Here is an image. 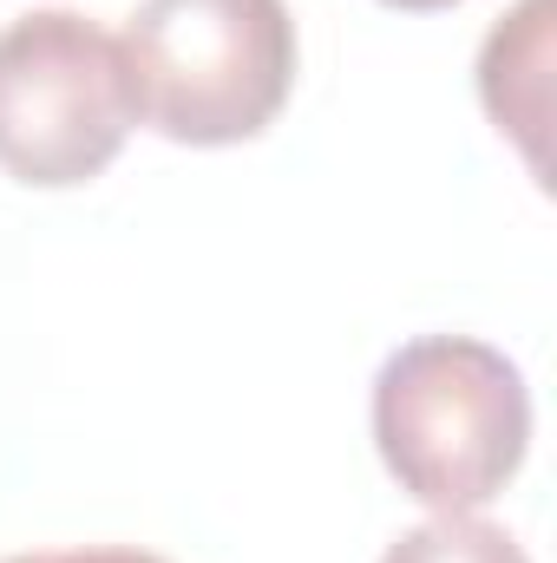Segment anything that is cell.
I'll list each match as a JSON object with an SVG mask.
<instances>
[{
	"mask_svg": "<svg viewBox=\"0 0 557 563\" xmlns=\"http://www.w3.org/2000/svg\"><path fill=\"white\" fill-rule=\"evenodd\" d=\"M374 445L426 511H479L532 452V387L492 341L419 334L374 374Z\"/></svg>",
	"mask_w": 557,
	"mask_h": 563,
	"instance_id": "obj_1",
	"label": "cell"
},
{
	"mask_svg": "<svg viewBox=\"0 0 557 563\" xmlns=\"http://www.w3.org/2000/svg\"><path fill=\"white\" fill-rule=\"evenodd\" d=\"M119 53L139 119L197 151L263 139L302 59L282 0H144Z\"/></svg>",
	"mask_w": 557,
	"mask_h": 563,
	"instance_id": "obj_2",
	"label": "cell"
},
{
	"mask_svg": "<svg viewBox=\"0 0 557 563\" xmlns=\"http://www.w3.org/2000/svg\"><path fill=\"white\" fill-rule=\"evenodd\" d=\"M139 125L119 40L73 13L40 7L0 26V170L33 190L92 184Z\"/></svg>",
	"mask_w": 557,
	"mask_h": 563,
	"instance_id": "obj_3",
	"label": "cell"
},
{
	"mask_svg": "<svg viewBox=\"0 0 557 563\" xmlns=\"http://www.w3.org/2000/svg\"><path fill=\"white\" fill-rule=\"evenodd\" d=\"M551 0H518L479 46V99L499 132L525 144L532 170H545V112H551Z\"/></svg>",
	"mask_w": 557,
	"mask_h": 563,
	"instance_id": "obj_4",
	"label": "cell"
},
{
	"mask_svg": "<svg viewBox=\"0 0 557 563\" xmlns=\"http://www.w3.org/2000/svg\"><path fill=\"white\" fill-rule=\"evenodd\" d=\"M381 563H532L505 525H485L472 511H433L426 525L401 531Z\"/></svg>",
	"mask_w": 557,
	"mask_h": 563,
	"instance_id": "obj_5",
	"label": "cell"
},
{
	"mask_svg": "<svg viewBox=\"0 0 557 563\" xmlns=\"http://www.w3.org/2000/svg\"><path fill=\"white\" fill-rule=\"evenodd\" d=\"M7 563H164L151 551H125V544H86V551H26V558Z\"/></svg>",
	"mask_w": 557,
	"mask_h": 563,
	"instance_id": "obj_6",
	"label": "cell"
},
{
	"mask_svg": "<svg viewBox=\"0 0 557 563\" xmlns=\"http://www.w3.org/2000/svg\"><path fill=\"white\" fill-rule=\"evenodd\" d=\"M381 7H401V13H446V7H459V0H381Z\"/></svg>",
	"mask_w": 557,
	"mask_h": 563,
	"instance_id": "obj_7",
	"label": "cell"
}]
</instances>
